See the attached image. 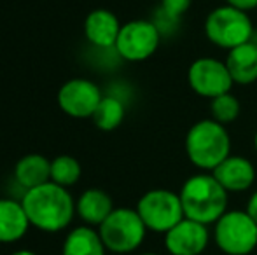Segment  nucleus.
Returning <instances> with one entry per match:
<instances>
[{
  "mask_svg": "<svg viewBox=\"0 0 257 255\" xmlns=\"http://www.w3.org/2000/svg\"><path fill=\"white\" fill-rule=\"evenodd\" d=\"M23 203L11 197L0 199V243H16L30 229Z\"/></svg>",
  "mask_w": 257,
  "mask_h": 255,
  "instance_id": "nucleus-14",
  "label": "nucleus"
},
{
  "mask_svg": "<svg viewBox=\"0 0 257 255\" xmlns=\"http://www.w3.org/2000/svg\"><path fill=\"white\" fill-rule=\"evenodd\" d=\"M226 4L227 6L236 7V9L245 11V13H248V11H252L257 7V0H226Z\"/></svg>",
  "mask_w": 257,
  "mask_h": 255,
  "instance_id": "nucleus-23",
  "label": "nucleus"
},
{
  "mask_svg": "<svg viewBox=\"0 0 257 255\" xmlns=\"http://www.w3.org/2000/svg\"><path fill=\"white\" fill-rule=\"evenodd\" d=\"M186 154L196 168L213 171L231 156V136L226 126L213 119L194 123L186 135Z\"/></svg>",
  "mask_w": 257,
  "mask_h": 255,
  "instance_id": "nucleus-3",
  "label": "nucleus"
},
{
  "mask_svg": "<svg viewBox=\"0 0 257 255\" xmlns=\"http://www.w3.org/2000/svg\"><path fill=\"white\" fill-rule=\"evenodd\" d=\"M82 175L81 163L74 156L61 154L51 161V182L61 187H72L79 182Z\"/></svg>",
  "mask_w": 257,
  "mask_h": 255,
  "instance_id": "nucleus-20",
  "label": "nucleus"
},
{
  "mask_svg": "<svg viewBox=\"0 0 257 255\" xmlns=\"http://www.w3.org/2000/svg\"><path fill=\"white\" fill-rule=\"evenodd\" d=\"M122 25L117 16L107 9H95L86 16L84 35L93 46L102 49L115 48Z\"/></svg>",
  "mask_w": 257,
  "mask_h": 255,
  "instance_id": "nucleus-13",
  "label": "nucleus"
},
{
  "mask_svg": "<svg viewBox=\"0 0 257 255\" xmlns=\"http://www.w3.org/2000/svg\"><path fill=\"white\" fill-rule=\"evenodd\" d=\"M139 255H158V253H153V252H146V253H139Z\"/></svg>",
  "mask_w": 257,
  "mask_h": 255,
  "instance_id": "nucleus-27",
  "label": "nucleus"
},
{
  "mask_svg": "<svg viewBox=\"0 0 257 255\" xmlns=\"http://www.w3.org/2000/svg\"><path fill=\"white\" fill-rule=\"evenodd\" d=\"M226 67L234 84L248 86L257 81V42L250 41L227 51Z\"/></svg>",
  "mask_w": 257,
  "mask_h": 255,
  "instance_id": "nucleus-15",
  "label": "nucleus"
},
{
  "mask_svg": "<svg viewBox=\"0 0 257 255\" xmlns=\"http://www.w3.org/2000/svg\"><path fill=\"white\" fill-rule=\"evenodd\" d=\"M124 116L126 109L121 100L115 98V96H103L91 119L95 126L102 129V131H114L115 128L121 126Z\"/></svg>",
  "mask_w": 257,
  "mask_h": 255,
  "instance_id": "nucleus-19",
  "label": "nucleus"
},
{
  "mask_svg": "<svg viewBox=\"0 0 257 255\" xmlns=\"http://www.w3.org/2000/svg\"><path fill=\"white\" fill-rule=\"evenodd\" d=\"M208 241V225L191 218H182L165 234V248L170 255H201Z\"/></svg>",
  "mask_w": 257,
  "mask_h": 255,
  "instance_id": "nucleus-11",
  "label": "nucleus"
},
{
  "mask_svg": "<svg viewBox=\"0 0 257 255\" xmlns=\"http://www.w3.org/2000/svg\"><path fill=\"white\" fill-rule=\"evenodd\" d=\"M227 194L212 173H198L184 182L179 196L186 218L210 225L227 211Z\"/></svg>",
  "mask_w": 257,
  "mask_h": 255,
  "instance_id": "nucleus-2",
  "label": "nucleus"
},
{
  "mask_svg": "<svg viewBox=\"0 0 257 255\" xmlns=\"http://www.w3.org/2000/svg\"><path fill=\"white\" fill-rule=\"evenodd\" d=\"M205 35L213 46L231 51L252 41L254 25L245 11L226 4L208 13L205 20Z\"/></svg>",
  "mask_w": 257,
  "mask_h": 255,
  "instance_id": "nucleus-4",
  "label": "nucleus"
},
{
  "mask_svg": "<svg viewBox=\"0 0 257 255\" xmlns=\"http://www.w3.org/2000/svg\"><path fill=\"white\" fill-rule=\"evenodd\" d=\"M105 248L98 229L91 225H81L72 229L61 248V255H105Z\"/></svg>",
  "mask_w": 257,
  "mask_h": 255,
  "instance_id": "nucleus-18",
  "label": "nucleus"
},
{
  "mask_svg": "<svg viewBox=\"0 0 257 255\" xmlns=\"http://www.w3.org/2000/svg\"><path fill=\"white\" fill-rule=\"evenodd\" d=\"M112 211H114L112 197L102 189H88L75 201V213L86 225L91 227H100Z\"/></svg>",
  "mask_w": 257,
  "mask_h": 255,
  "instance_id": "nucleus-16",
  "label": "nucleus"
},
{
  "mask_svg": "<svg viewBox=\"0 0 257 255\" xmlns=\"http://www.w3.org/2000/svg\"><path fill=\"white\" fill-rule=\"evenodd\" d=\"M227 192H243L255 182V168L247 157L229 156L212 171Z\"/></svg>",
  "mask_w": 257,
  "mask_h": 255,
  "instance_id": "nucleus-12",
  "label": "nucleus"
},
{
  "mask_svg": "<svg viewBox=\"0 0 257 255\" xmlns=\"http://www.w3.org/2000/svg\"><path fill=\"white\" fill-rule=\"evenodd\" d=\"M137 211L146 224L147 231L163 232V234H166L182 218H186L180 196L168 189L147 191L137 203Z\"/></svg>",
  "mask_w": 257,
  "mask_h": 255,
  "instance_id": "nucleus-7",
  "label": "nucleus"
},
{
  "mask_svg": "<svg viewBox=\"0 0 257 255\" xmlns=\"http://www.w3.org/2000/svg\"><path fill=\"white\" fill-rule=\"evenodd\" d=\"M103 95L100 88L88 79H70L58 91V105L67 116L75 119L93 117Z\"/></svg>",
  "mask_w": 257,
  "mask_h": 255,
  "instance_id": "nucleus-10",
  "label": "nucleus"
},
{
  "mask_svg": "<svg viewBox=\"0 0 257 255\" xmlns=\"http://www.w3.org/2000/svg\"><path fill=\"white\" fill-rule=\"evenodd\" d=\"M193 0H161V14L170 21H177L189 11Z\"/></svg>",
  "mask_w": 257,
  "mask_h": 255,
  "instance_id": "nucleus-22",
  "label": "nucleus"
},
{
  "mask_svg": "<svg viewBox=\"0 0 257 255\" xmlns=\"http://www.w3.org/2000/svg\"><path fill=\"white\" fill-rule=\"evenodd\" d=\"M217 248L226 255H248L257 246V224L247 211L227 210L213 225Z\"/></svg>",
  "mask_w": 257,
  "mask_h": 255,
  "instance_id": "nucleus-6",
  "label": "nucleus"
},
{
  "mask_svg": "<svg viewBox=\"0 0 257 255\" xmlns=\"http://www.w3.org/2000/svg\"><path fill=\"white\" fill-rule=\"evenodd\" d=\"M187 82L196 95L210 100L229 93L234 84L226 62H219L210 56L198 58L191 63L187 70Z\"/></svg>",
  "mask_w": 257,
  "mask_h": 255,
  "instance_id": "nucleus-9",
  "label": "nucleus"
},
{
  "mask_svg": "<svg viewBox=\"0 0 257 255\" xmlns=\"http://www.w3.org/2000/svg\"><path fill=\"white\" fill-rule=\"evenodd\" d=\"M161 42V30L153 21L133 20L121 27L115 51L126 62H146L154 55Z\"/></svg>",
  "mask_w": 257,
  "mask_h": 255,
  "instance_id": "nucleus-8",
  "label": "nucleus"
},
{
  "mask_svg": "<svg viewBox=\"0 0 257 255\" xmlns=\"http://www.w3.org/2000/svg\"><path fill=\"white\" fill-rule=\"evenodd\" d=\"M14 178L25 191L51 182V161L42 154H27L14 166Z\"/></svg>",
  "mask_w": 257,
  "mask_h": 255,
  "instance_id": "nucleus-17",
  "label": "nucleus"
},
{
  "mask_svg": "<svg viewBox=\"0 0 257 255\" xmlns=\"http://www.w3.org/2000/svg\"><path fill=\"white\" fill-rule=\"evenodd\" d=\"M245 211H247V213L250 215V218L257 224V191L252 194L250 197H248L247 208H245Z\"/></svg>",
  "mask_w": 257,
  "mask_h": 255,
  "instance_id": "nucleus-24",
  "label": "nucleus"
},
{
  "mask_svg": "<svg viewBox=\"0 0 257 255\" xmlns=\"http://www.w3.org/2000/svg\"><path fill=\"white\" fill-rule=\"evenodd\" d=\"M11 255H37L35 252H32V250H18V252L11 253Z\"/></svg>",
  "mask_w": 257,
  "mask_h": 255,
  "instance_id": "nucleus-25",
  "label": "nucleus"
},
{
  "mask_svg": "<svg viewBox=\"0 0 257 255\" xmlns=\"http://www.w3.org/2000/svg\"><path fill=\"white\" fill-rule=\"evenodd\" d=\"M241 105L238 102V98L233 95V93H224L220 96H215V98L210 102V112H212V119L217 121L220 124H229L233 121L238 119L240 116Z\"/></svg>",
  "mask_w": 257,
  "mask_h": 255,
  "instance_id": "nucleus-21",
  "label": "nucleus"
},
{
  "mask_svg": "<svg viewBox=\"0 0 257 255\" xmlns=\"http://www.w3.org/2000/svg\"><path fill=\"white\" fill-rule=\"evenodd\" d=\"M105 248L112 253H132L144 243L147 227L137 208H114L98 227Z\"/></svg>",
  "mask_w": 257,
  "mask_h": 255,
  "instance_id": "nucleus-5",
  "label": "nucleus"
},
{
  "mask_svg": "<svg viewBox=\"0 0 257 255\" xmlns=\"http://www.w3.org/2000/svg\"><path fill=\"white\" fill-rule=\"evenodd\" d=\"M254 147H255V152H257V133H255V136H254Z\"/></svg>",
  "mask_w": 257,
  "mask_h": 255,
  "instance_id": "nucleus-26",
  "label": "nucleus"
},
{
  "mask_svg": "<svg viewBox=\"0 0 257 255\" xmlns=\"http://www.w3.org/2000/svg\"><path fill=\"white\" fill-rule=\"evenodd\" d=\"M23 208L34 227L44 232L63 231L75 213V201L67 187L48 182L23 194Z\"/></svg>",
  "mask_w": 257,
  "mask_h": 255,
  "instance_id": "nucleus-1",
  "label": "nucleus"
}]
</instances>
